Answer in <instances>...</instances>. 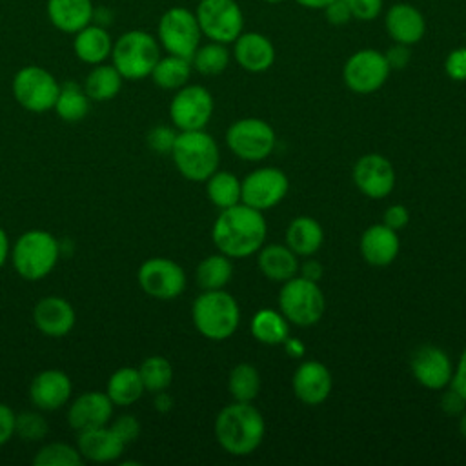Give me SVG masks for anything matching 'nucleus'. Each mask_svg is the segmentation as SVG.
<instances>
[{
    "label": "nucleus",
    "instance_id": "nucleus-24",
    "mask_svg": "<svg viewBox=\"0 0 466 466\" xmlns=\"http://www.w3.org/2000/svg\"><path fill=\"white\" fill-rule=\"evenodd\" d=\"M233 56L242 69L249 73H262L271 67L275 49L269 38L260 33H240L235 40Z\"/></svg>",
    "mask_w": 466,
    "mask_h": 466
},
{
    "label": "nucleus",
    "instance_id": "nucleus-25",
    "mask_svg": "<svg viewBox=\"0 0 466 466\" xmlns=\"http://www.w3.org/2000/svg\"><path fill=\"white\" fill-rule=\"evenodd\" d=\"M91 0H47L46 13L51 25L62 33L75 35L93 22Z\"/></svg>",
    "mask_w": 466,
    "mask_h": 466
},
{
    "label": "nucleus",
    "instance_id": "nucleus-29",
    "mask_svg": "<svg viewBox=\"0 0 466 466\" xmlns=\"http://www.w3.org/2000/svg\"><path fill=\"white\" fill-rule=\"evenodd\" d=\"M324 240V233L320 224L311 217H297L291 220L286 231V246L297 257H309L313 255Z\"/></svg>",
    "mask_w": 466,
    "mask_h": 466
},
{
    "label": "nucleus",
    "instance_id": "nucleus-44",
    "mask_svg": "<svg viewBox=\"0 0 466 466\" xmlns=\"http://www.w3.org/2000/svg\"><path fill=\"white\" fill-rule=\"evenodd\" d=\"M444 69L451 80H466V47L453 49L444 62Z\"/></svg>",
    "mask_w": 466,
    "mask_h": 466
},
{
    "label": "nucleus",
    "instance_id": "nucleus-41",
    "mask_svg": "<svg viewBox=\"0 0 466 466\" xmlns=\"http://www.w3.org/2000/svg\"><path fill=\"white\" fill-rule=\"evenodd\" d=\"M49 431L47 420L44 419L42 413L38 411H22L16 415L15 420V433L22 439V441H29V442H36L42 441Z\"/></svg>",
    "mask_w": 466,
    "mask_h": 466
},
{
    "label": "nucleus",
    "instance_id": "nucleus-26",
    "mask_svg": "<svg viewBox=\"0 0 466 466\" xmlns=\"http://www.w3.org/2000/svg\"><path fill=\"white\" fill-rule=\"evenodd\" d=\"M113 38L107 27L98 24H87L73 35V51L76 58L87 66H96L111 56Z\"/></svg>",
    "mask_w": 466,
    "mask_h": 466
},
{
    "label": "nucleus",
    "instance_id": "nucleus-40",
    "mask_svg": "<svg viewBox=\"0 0 466 466\" xmlns=\"http://www.w3.org/2000/svg\"><path fill=\"white\" fill-rule=\"evenodd\" d=\"M33 462L36 466H80L84 457L80 455L78 448H73L71 444L47 442L36 451Z\"/></svg>",
    "mask_w": 466,
    "mask_h": 466
},
{
    "label": "nucleus",
    "instance_id": "nucleus-32",
    "mask_svg": "<svg viewBox=\"0 0 466 466\" xmlns=\"http://www.w3.org/2000/svg\"><path fill=\"white\" fill-rule=\"evenodd\" d=\"M53 109L64 122H80L91 109V98L87 96L84 86L69 80L60 84Z\"/></svg>",
    "mask_w": 466,
    "mask_h": 466
},
{
    "label": "nucleus",
    "instance_id": "nucleus-59",
    "mask_svg": "<svg viewBox=\"0 0 466 466\" xmlns=\"http://www.w3.org/2000/svg\"><path fill=\"white\" fill-rule=\"evenodd\" d=\"M266 2H271V4H277V2H282V0H266Z\"/></svg>",
    "mask_w": 466,
    "mask_h": 466
},
{
    "label": "nucleus",
    "instance_id": "nucleus-6",
    "mask_svg": "<svg viewBox=\"0 0 466 466\" xmlns=\"http://www.w3.org/2000/svg\"><path fill=\"white\" fill-rule=\"evenodd\" d=\"M109 58L124 80H142L158 62L160 44L151 33L131 29L113 42Z\"/></svg>",
    "mask_w": 466,
    "mask_h": 466
},
{
    "label": "nucleus",
    "instance_id": "nucleus-51",
    "mask_svg": "<svg viewBox=\"0 0 466 466\" xmlns=\"http://www.w3.org/2000/svg\"><path fill=\"white\" fill-rule=\"evenodd\" d=\"M451 388H455L464 399H466V348L459 359L457 368L453 370V377H451Z\"/></svg>",
    "mask_w": 466,
    "mask_h": 466
},
{
    "label": "nucleus",
    "instance_id": "nucleus-54",
    "mask_svg": "<svg viewBox=\"0 0 466 466\" xmlns=\"http://www.w3.org/2000/svg\"><path fill=\"white\" fill-rule=\"evenodd\" d=\"M111 20H113V13L107 7H102V9L95 7L93 9V24L107 27L111 24Z\"/></svg>",
    "mask_w": 466,
    "mask_h": 466
},
{
    "label": "nucleus",
    "instance_id": "nucleus-8",
    "mask_svg": "<svg viewBox=\"0 0 466 466\" xmlns=\"http://www.w3.org/2000/svg\"><path fill=\"white\" fill-rule=\"evenodd\" d=\"M200 25L195 13L175 5L164 11L157 25V40L169 53L191 60L200 44Z\"/></svg>",
    "mask_w": 466,
    "mask_h": 466
},
{
    "label": "nucleus",
    "instance_id": "nucleus-18",
    "mask_svg": "<svg viewBox=\"0 0 466 466\" xmlns=\"http://www.w3.org/2000/svg\"><path fill=\"white\" fill-rule=\"evenodd\" d=\"M73 393V382L62 370H44L29 384V399L40 411H55L66 406Z\"/></svg>",
    "mask_w": 466,
    "mask_h": 466
},
{
    "label": "nucleus",
    "instance_id": "nucleus-48",
    "mask_svg": "<svg viewBox=\"0 0 466 466\" xmlns=\"http://www.w3.org/2000/svg\"><path fill=\"white\" fill-rule=\"evenodd\" d=\"M326 18L328 22H331L333 25H342V24H348L353 16H351V11L346 4V0H333L331 4H328L326 7Z\"/></svg>",
    "mask_w": 466,
    "mask_h": 466
},
{
    "label": "nucleus",
    "instance_id": "nucleus-7",
    "mask_svg": "<svg viewBox=\"0 0 466 466\" xmlns=\"http://www.w3.org/2000/svg\"><path fill=\"white\" fill-rule=\"evenodd\" d=\"M279 308L288 322L308 328L322 319L326 299L315 280L295 275L282 282L279 291Z\"/></svg>",
    "mask_w": 466,
    "mask_h": 466
},
{
    "label": "nucleus",
    "instance_id": "nucleus-38",
    "mask_svg": "<svg viewBox=\"0 0 466 466\" xmlns=\"http://www.w3.org/2000/svg\"><path fill=\"white\" fill-rule=\"evenodd\" d=\"M138 373L146 391H151V393L167 390L173 380L171 362L162 355H151L144 359L138 366Z\"/></svg>",
    "mask_w": 466,
    "mask_h": 466
},
{
    "label": "nucleus",
    "instance_id": "nucleus-21",
    "mask_svg": "<svg viewBox=\"0 0 466 466\" xmlns=\"http://www.w3.org/2000/svg\"><path fill=\"white\" fill-rule=\"evenodd\" d=\"M331 384L333 379L329 370L319 360H306L299 364L291 379L295 397L308 406L324 402L331 391Z\"/></svg>",
    "mask_w": 466,
    "mask_h": 466
},
{
    "label": "nucleus",
    "instance_id": "nucleus-14",
    "mask_svg": "<svg viewBox=\"0 0 466 466\" xmlns=\"http://www.w3.org/2000/svg\"><path fill=\"white\" fill-rule=\"evenodd\" d=\"M289 182L279 167H258L240 182V202L258 211L277 206L288 193Z\"/></svg>",
    "mask_w": 466,
    "mask_h": 466
},
{
    "label": "nucleus",
    "instance_id": "nucleus-50",
    "mask_svg": "<svg viewBox=\"0 0 466 466\" xmlns=\"http://www.w3.org/2000/svg\"><path fill=\"white\" fill-rule=\"evenodd\" d=\"M464 408H466V399L455 388H451L448 393L442 395V410L444 411L455 415V413L464 411Z\"/></svg>",
    "mask_w": 466,
    "mask_h": 466
},
{
    "label": "nucleus",
    "instance_id": "nucleus-13",
    "mask_svg": "<svg viewBox=\"0 0 466 466\" xmlns=\"http://www.w3.org/2000/svg\"><path fill=\"white\" fill-rule=\"evenodd\" d=\"M213 115V96L198 84L182 86L171 98L169 116L177 129L195 131L204 129Z\"/></svg>",
    "mask_w": 466,
    "mask_h": 466
},
{
    "label": "nucleus",
    "instance_id": "nucleus-31",
    "mask_svg": "<svg viewBox=\"0 0 466 466\" xmlns=\"http://www.w3.org/2000/svg\"><path fill=\"white\" fill-rule=\"evenodd\" d=\"M122 75L116 71L113 64H96L87 73L84 80V89L87 96L95 102H107L115 98L122 89Z\"/></svg>",
    "mask_w": 466,
    "mask_h": 466
},
{
    "label": "nucleus",
    "instance_id": "nucleus-57",
    "mask_svg": "<svg viewBox=\"0 0 466 466\" xmlns=\"http://www.w3.org/2000/svg\"><path fill=\"white\" fill-rule=\"evenodd\" d=\"M295 2H299L302 7H308V9H324L333 0H295Z\"/></svg>",
    "mask_w": 466,
    "mask_h": 466
},
{
    "label": "nucleus",
    "instance_id": "nucleus-22",
    "mask_svg": "<svg viewBox=\"0 0 466 466\" xmlns=\"http://www.w3.org/2000/svg\"><path fill=\"white\" fill-rule=\"evenodd\" d=\"M76 448L80 455L93 462H113L124 453V441L111 430L109 424L78 431Z\"/></svg>",
    "mask_w": 466,
    "mask_h": 466
},
{
    "label": "nucleus",
    "instance_id": "nucleus-36",
    "mask_svg": "<svg viewBox=\"0 0 466 466\" xmlns=\"http://www.w3.org/2000/svg\"><path fill=\"white\" fill-rule=\"evenodd\" d=\"M208 198L220 209L240 202V180L231 171H215L206 180Z\"/></svg>",
    "mask_w": 466,
    "mask_h": 466
},
{
    "label": "nucleus",
    "instance_id": "nucleus-56",
    "mask_svg": "<svg viewBox=\"0 0 466 466\" xmlns=\"http://www.w3.org/2000/svg\"><path fill=\"white\" fill-rule=\"evenodd\" d=\"M11 253V248H9V238H7V233L4 228H0V269L4 268L7 257Z\"/></svg>",
    "mask_w": 466,
    "mask_h": 466
},
{
    "label": "nucleus",
    "instance_id": "nucleus-27",
    "mask_svg": "<svg viewBox=\"0 0 466 466\" xmlns=\"http://www.w3.org/2000/svg\"><path fill=\"white\" fill-rule=\"evenodd\" d=\"M386 31L397 44H417L426 31L420 11L410 4H395L386 13Z\"/></svg>",
    "mask_w": 466,
    "mask_h": 466
},
{
    "label": "nucleus",
    "instance_id": "nucleus-55",
    "mask_svg": "<svg viewBox=\"0 0 466 466\" xmlns=\"http://www.w3.org/2000/svg\"><path fill=\"white\" fill-rule=\"evenodd\" d=\"M282 344L286 346L288 355H291V357H295V359H299V357H302V355H304V344H302L300 340H297V339H289V337H288Z\"/></svg>",
    "mask_w": 466,
    "mask_h": 466
},
{
    "label": "nucleus",
    "instance_id": "nucleus-2",
    "mask_svg": "<svg viewBox=\"0 0 466 466\" xmlns=\"http://www.w3.org/2000/svg\"><path fill=\"white\" fill-rule=\"evenodd\" d=\"M264 431V417L251 402L233 400L215 419V437L229 455L244 457L253 453L260 446Z\"/></svg>",
    "mask_w": 466,
    "mask_h": 466
},
{
    "label": "nucleus",
    "instance_id": "nucleus-34",
    "mask_svg": "<svg viewBox=\"0 0 466 466\" xmlns=\"http://www.w3.org/2000/svg\"><path fill=\"white\" fill-rule=\"evenodd\" d=\"M233 277V264L229 257L224 253H215L206 258H202L195 269L197 284L208 291V289H222Z\"/></svg>",
    "mask_w": 466,
    "mask_h": 466
},
{
    "label": "nucleus",
    "instance_id": "nucleus-39",
    "mask_svg": "<svg viewBox=\"0 0 466 466\" xmlns=\"http://www.w3.org/2000/svg\"><path fill=\"white\" fill-rule=\"evenodd\" d=\"M229 64V53L224 44L211 42L206 46H198L191 56V67H195L200 75L211 76L222 73Z\"/></svg>",
    "mask_w": 466,
    "mask_h": 466
},
{
    "label": "nucleus",
    "instance_id": "nucleus-10",
    "mask_svg": "<svg viewBox=\"0 0 466 466\" xmlns=\"http://www.w3.org/2000/svg\"><path fill=\"white\" fill-rule=\"evenodd\" d=\"M275 131L260 118H240L226 131V144L233 155L248 162H258L275 149Z\"/></svg>",
    "mask_w": 466,
    "mask_h": 466
},
{
    "label": "nucleus",
    "instance_id": "nucleus-20",
    "mask_svg": "<svg viewBox=\"0 0 466 466\" xmlns=\"http://www.w3.org/2000/svg\"><path fill=\"white\" fill-rule=\"evenodd\" d=\"M33 320L40 333H44L46 337L58 339L73 329L76 322V313L69 300L58 295H49L42 297L35 304Z\"/></svg>",
    "mask_w": 466,
    "mask_h": 466
},
{
    "label": "nucleus",
    "instance_id": "nucleus-52",
    "mask_svg": "<svg viewBox=\"0 0 466 466\" xmlns=\"http://www.w3.org/2000/svg\"><path fill=\"white\" fill-rule=\"evenodd\" d=\"M322 264L319 260H306L302 266H300V277L304 279H309V280H319L322 277Z\"/></svg>",
    "mask_w": 466,
    "mask_h": 466
},
{
    "label": "nucleus",
    "instance_id": "nucleus-4",
    "mask_svg": "<svg viewBox=\"0 0 466 466\" xmlns=\"http://www.w3.org/2000/svg\"><path fill=\"white\" fill-rule=\"evenodd\" d=\"M191 319L202 337L209 340H226L238 328L240 309L228 291L208 289L193 300Z\"/></svg>",
    "mask_w": 466,
    "mask_h": 466
},
{
    "label": "nucleus",
    "instance_id": "nucleus-53",
    "mask_svg": "<svg viewBox=\"0 0 466 466\" xmlns=\"http://www.w3.org/2000/svg\"><path fill=\"white\" fill-rule=\"evenodd\" d=\"M153 402H155L157 411H160V413H167L173 408V397L169 393H166V390L157 391Z\"/></svg>",
    "mask_w": 466,
    "mask_h": 466
},
{
    "label": "nucleus",
    "instance_id": "nucleus-1",
    "mask_svg": "<svg viewBox=\"0 0 466 466\" xmlns=\"http://www.w3.org/2000/svg\"><path fill=\"white\" fill-rule=\"evenodd\" d=\"M266 229L262 211L238 202L220 211L213 224L211 238L217 249L226 257L244 258L264 246Z\"/></svg>",
    "mask_w": 466,
    "mask_h": 466
},
{
    "label": "nucleus",
    "instance_id": "nucleus-33",
    "mask_svg": "<svg viewBox=\"0 0 466 466\" xmlns=\"http://www.w3.org/2000/svg\"><path fill=\"white\" fill-rule=\"evenodd\" d=\"M189 75H191V60L167 53V56L158 58L149 76L153 78L155 86H158L160 89L177 91L187 84Z\"/></svg>",
    "mask_w": 466,
    "mask_h": 466
},
{
    "label": "nucleus",
    "instance_id": "nucleus-19",
    "mask_svg": "<svg viewBox=\"0 0 466 466\" xmlns=\"http://www.w3.org/2000/svg\"><path fill=\"white\" fill-rule=\"evenodd\" d=\"M113 402L107 393L102 391H84L67 408V422L78 433L84 430L98 428L109 424L113 419Z\"/></svg>",
    "mask_w": 466,
    "mask_h": 466
},
{
    "label": "nucleus",
    "instance_id": "nucleus-37",
    "mask_svg": "<svg viewBox=\"0 0 466 466\" xmlns=\"http://www.w3.org/2000/svg\"><path fill=\"white\" fill-rule=\"evenodd\" d=\"M228 390L233 397V400L251 402L260 390V375L255 366L249 362H240L229 371L228 379Z\"/></svg>",
    "mask_w": 466,
    "mask_h": 466
},
{
    "label": "nucleus",
    "instance_id": "nucleus-45",
    "mask_svg": "<svg viewBox=\"0 0 466 466\" xmlns=\"http://www.w3.org/2000/svg\"><path fill=\"white\" fill-rule=\"evenodd\" d=\"M351 16L359 20H373L382 9V0H346Z\"/></svg>",
    "mask_w": 466,
    "mask_h": 466
},
{
    "label": "nucleus",
    "instance_id": "nucleus-12",
    "mask_svg": "<svg viewBox=\"0 0 466 466\" xmlns=\"http://www.w3.org/2000/svg\"><path fill=\"white\" fill-rule=\"evenodd\" d=\"M137 280L146 295L160 300H171L186 288L184 269L166 257H151L144 260L137 271Z\"/></svg>",
    "mask_w": 466,
    "mask_h": 466
},
{
    "label": "nucleus",
    "instance_id": "nucleus-35",
    "mask_svg": "<svg viewBox=\"0 0 466 466\" xmlns=\"http://www.w3.org/2000/svg\"><path fill=\"white\" fill-rule=\"evenodd\" d=\"M288 320L273 309H260L251 319V335L262 344H282L289 335Z\"/></svg>",
    "mask_w": 466,
    "mask_h": 466
},
{
    "label": "nucleus",
    "instance_id": "nucleus-15",
    "mask_svg": "<svg viewBox=\"0 0 466 466\" xmlns=\"http://www.w3.org/2000/svg\"><path fill=\"white\" fill-rule=\"evenodd\" d=\"M346 86L359 95H368L384 86L390 75L386 56L377 49H360L353 53L344 66Z\"/></svg>",
    "mask_w": 466,
    "mask_h": 466
},
{
    "label": "nucleus",
    "instance_id": "nucleus-49",
    "mask_svg": "<svg viewBox=\"0 0 466 466\" xmlns=\"http://www.w3.org/2000/svg\"><path fill=\"white\" fill-rule=\"evenodd\" d=\"M386 62L390 66V69H402L408 66L410 58H411V53H410V47L406 44H397L391 46L388 51H386Z\"/></svg>",
    "mask_w": 466,
    "mask_h": 466
},
{
    "label": "nucleus",
    "instance_id": "nucleus-43",
    "mask_svg": "<svg viewBox=\"0 0 466 466\" xmlns=\"http://www.w3.org/2000/svg\"><path fill=\"white\" fill-rule=\"evenodd\" d=\"M109 426L124 441V444L135 442L137 437L140 435V422L135 415H129V413H122L116 419H111Z\"/></svg>",
    "mask_w": 466,
    "mask_h": 466
},
{
    "label": "nucleus",
    "instance_id": "nucleus-23",
    "mask_svg": "<svg viewBox=\"0 0 466 466\" xmlns=\"http://www.w3.org/2000/svg\"><path fill=\"white\" fill-rule=\"evenodd\" d=\"M399 249V235L386 224H373L360 237V253L370 266L384 268L391 264L397 258Z\"/></svg>",
    "mask_w": 466,
    "mask_h": 466
},
{
    "label": "nucleus",
    "instance_id": "nucleus-5",
    "mask_svg": "<svg viewBox=\"0 0 466 466\" xmlns=\"http://www.w3.org/2000/svg\"><path fill=\"white\" fill-rule=\"evenodd\" d=\"M171 157L178 173L191 182H206L220 160L215 138L204 129L177 133Z\"/></svg>",
    "mask_w": 466,
    "mask_h": 466
},
{
    "label": "nucleus",
    "instance_id": "nucleus-3",
    "mask_svg": "<svg viewBox=\"0 0 466 466\" xmlns=\"http://www.w3.org/2000/svg\"><path fill=\"white\" fill-rule=\"evenodd\" d=\"M15 271L29 282L46 279L60 258V242L46 229L24 231L11 248Z\"/></svg>",
    "mask_w": 466,
    "mask_h": 466
},
{
    "label": "nucleus",
    "instance_id": "nucleus-42",
    "mask_svg": "<svg viewBox=\"0 0 466 466\" xmlns=\"http://www.w3.org/2000/svg\"><path fill=\"white\" fill-rule=\"evenodd\" d=\"M175 138L177 131L169 126H155L146 137L149 149H153L155 153H171Z\"/></svg>",
    "mask_w": 466,
    "mask_h": 466
},
{
    "label": "nucleus",
    "instance_id": "nucleus-9",
    "mask_svg": "<svg viewBox=\"0 0 466 466\" xmlns=\"http://www.w3.org/2000/svg\"><path fill=\"white\" fill-rule=\"evenodd\" d=\"M15 100L31 113H44L53 109L60 84L47 69L40 66L20 67L11 84Z\"/></svg>",
    "mask_w": 466,
    "mask_h": 466
},
{
    "label": "nucleus",
    "instance_id": "nucleus-17",
    "mask_svg": "<svg viewBox=\"0 0 466 466\" xmlns=\"http://www.w3.org/2000/svg\"><path fill=\"white\" fill-rule=\"evenodd\" d=\"M353 182L357 189L370 198H384L395 186V169L391 162L379 155H362L353 166Z\"/></svg>",
    "mask_w": 466,
    "mask_h": 466
},
{
    "label": "nucleus",
    "instance_id": "nucleus-28",
    "mask_svg": "<svg viewBox=\"0 0 466 466\" xmlns=\"http://www.w3.org/2000/svg\"><path fill=\"white\" fill-rule=\"evenodd\" d=\"M258 268L273 282H286L299 273L297 255L284 244H268L258 249Z\"/></svg>",
    "mask_w": 466,
    "mask_h": 466
},
{
    "label": "nucleus",
    "instance_id": "nucleus-58",
    "mask_svg": "<svg viewBox=\"0 0 466 466\" xmlns=\"http://www.w3.org/2000/svg\"><path fill=\"white\" fill-rule=\"evenodd\" d=\"M459 430H461V433L466 437V411L462 413V417H461V422H459Z\"/></svg>",
    "mask_w": 466,
    "mask_h": 466
},
{
    "label": "nucleus",
    "instance_id": "nucleus-11",
    "mask_svg": "<svg viewBox=\"0 0 466 466\" xmlns=\"http://www.w3.org/2000/svg\"><path fill=\"white\" fill-rule=\"evenodd\" d=\"M195 16L202 35L218 44L235 42L244 27V16L235 0H200Z\"/></svg>",
    "mask_w": 466,
    "mask_h": 466
},
{
    "label": "nucleus",
    "instance_id": "nucleus-46",
    "mask_svg": "<svg viewBox=\"0 0 466 466\" xmlns=\"http://www.w3.org/2000/svg\"><path fill=\"white\" fill-rule=\"evenodd\" d=\"M15 420H16V413L11 410V406L0 402V446H4L13 439Z\"/></svg>",
    "mask_w": 466,
    "mask_h": 466
},
{
    "label": "nucleus",
    "instance_id": "nucleus-30",
    "mask_svg": "<svg viewBox=\"0 0 466 466\" xmlns=\"http://www.w3.org/2000/svg\"><path fill=\"white\" fill-rule=\"evenodd\" d=\"M144 391L146 388L138 368L131 366H124L113 371L106 386V393L115 406H131L144 395Z\"/></svg>",
    "mask_w": 466,
    "mask_h": 466
},
{
    "label": "nucleus",
    "instance_id": "nucleus-16",
    "mask_svg": "<svg viewBox=\"0 0 466 466\" xmlns=\"http://www.w3.org/2000/svg\"><path fill=\"white\" fill-rule=\"evenodd\" d=\"M410 370L419 384L428 390H442L450 386L453 366L448 353L435 344L419 346L410 359Z\"/></svg>",
    "mask_w": 466,
    "mask_h": 466
},
{
    "label": "nucleus",
    "instance_id": "nucleus-47",
    "mask_svg": "<svg viewBox=\"0 0 466 466\" xmlns=\"http://www.w3.org/2000/svg\"><path fill=\"white\" fill-rule=\"evenodd\" d=\"M410 220V213L408 209L402 206V204H393L390 206L386 211H384V217H382V224H386L388 228L399 231L402 229Z\"/></svg>",
    "mask_w": 466,
    "mask_h": 466
}]
</instances>
